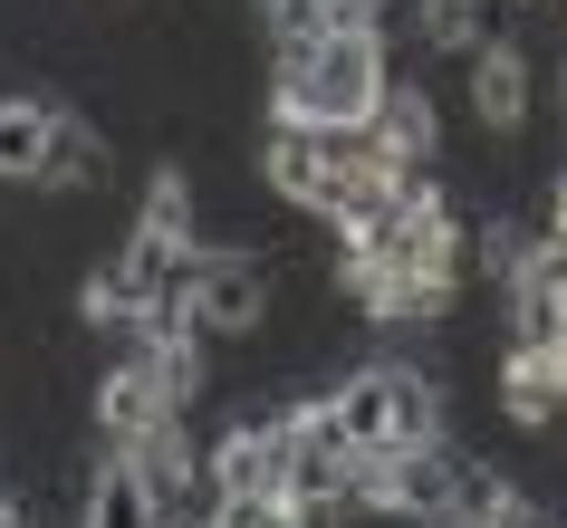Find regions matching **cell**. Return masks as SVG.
<instances>
[{
    "mask_svg": "<svg viewBox=\"0 0 567 528\" xmlns=\"http://www.w3.org/2000/svg\"><path fill=\"white\" fill-rule=\"evenodd\" d=\"M49 135H59V106H49V96H30V87L0 96V183H39Z\"/></svg>",
    "mask_w": 567,
    "mask_h": 528,
    "instance_id": "10",
    "label": "cell"
},
{
    "mask_svg": "<svg viewBox=\"0 0 567 528\" xmlns=\"http://www.w3.org/2000/svg\"><path fill=\"white\" fill-rule=\"evenodd\" d=\"M394 30H328L269 59V125H365L394 87Z\"/></svg>",
    "mask_w": 567,
    "mask_h": 528,
    "instance_id": "1",
    "label": "cell"
},
{
    "mask_svg": "<svg viewBox=\"0 0 567 528\" xmlns=\"http://www.w3.org/2000/svg\"><path fill=\"white\" fill-rule=\"evenodd\" d=\"M0 528H30V509H20V499H10V490H0Z\"/></svg>",
    "mask_w": 567,
    "mask_h": 528,
    "instance_id": "13",
    "label": "cell"
},
{
    "mask_svg": "<svg viewBox=\"0 0 567 528\" xmlns=\"http://www.w3.org/2000/svg\"><path fill=\"white\" fill-rule=\"evenodd\" d=\"M212 528H299V519H289V499H221Z\"/></svg>",
    "mask_w": 567,
    "mask_h": 528,
    "instance_id": "12",
    "label": "cell"
},
{
    "mask_svg": "<svg viewBox=\"0 0 567 528\" xmlns=\"http://www.w3.org/2000/svg\"><path fill=\"white\" fill-rule=\"evenodd\" d=\"M462 116H472L481 145H519V135L538 125V59H529L519 30L481 39L472 59H462Z\"/></svg>",
    "mask_w": 567,
    "mask_h": 528,
    "instance_id": "3",
    "label": "cell"
},
{
    "mask_svg": "<svg viewBox=\"0 0 567 528\" xmlns=\"http://www.w3.org/2000/svg\"><path fill=\"white\" fill-rule=\"evenodd\" d=\"M558 528H567V519H558Z\"/></svg>",
    "mask_w": 567,
    "mask_h": 528,
    "instance_id": "15",
    "label": "cell"
},
{
    "mask_svg": "<svg viewBox=\"0 0 567 528\" xmlns=\"http://www.w3.org/2000/svg\"><path fill=\"white\" fill-rule=\"evenodd\" d=\"M96 442H106V452H135V442L154 433V423H164V394H154V375L145 365H125V355H106V375H96Z\"/></svg>",
    "mask_w": 567,
    "mask_h": 528,
    "instance_id": "9",
    "label": "cell"
},
{
    "mask_svg": "<svg viewBox=\"0 0 567 528\" xmlns=\"http://www.w3.org/2000/svg\"><path fill=\"white\" fill-rule=\"evenodd\" d=\"M183 318L212 355H250L279 327V260L250 240H203L183 269Z\"/></svg>",
    "mask_w": 567,
    "mask_h": 528,
    "instance_id": "2",
    "label": "cell"
},
{
    "mask_svg": "<svg viewBox=\"0 0 567 528\" xmlns=\"http://www.w3.org/2000/svg\"><path fill=\"white\" fill-rule=\"evenodd\" d=\"M164 509H154V490L135 480V462L125 452H106V462L87 470V499H78V528H154Z\"/></svg>",
    "mask_w": 567,
    "mask_h": 528,
    "instance_id": "11",
    "label": "cell"
},
{
    "mask_svg": "<svg viewBox=\"0 0 567 528\" xmlns=\"http://www.w3.org/2000/svg\"><path fill=\"white\" fill-rule=\"evenodd\" d=\"M116 183V145L96 135L78 106H59V135H49V164H39V183L30 193H59V203H96Z\"/></svg>",
    "mask_w": 567,
    "mask_h": 528,
    "instance_id": "8",
    "label": "cell"
},
{
    "mask_svg": "<svg viewBox=\"0 0 567 528\" xmlns=\"http://www.w3.org/2000/svg\"><path fill=\"white\" fill-rule=\"evenodd\" d=\"M125 231L154 240V250H203V174L193 164H154L135 211H125Z\"/></svg>",
    "mask_w": 567,
    "mask_h": 528,
    "instance_id": "7",
    "label": "cell"
},
{
    "mask_svg": "<svg viewBox=\"0 0 567 528\" xmlns=\"http://www.w3.org/2000/svg\"><path fill=\"white\" fill-rule=\"evenodd\" d=\"M558 125H567V59H558Z\"/></svg>",
    "mask_w": 567,
    "mask_h": 528,
    "instance_id": "14",
    "label": "cell"
},
{
    "mask_svg": "<svg viewBox=\"0 0 567 528\" xmlns=\"http://www.w3.org/2000/svg\"><path fill=\"white\" fill-rule=\"evenodd\" d=\"M365 135H375V154H385L394 174H443V164H452V135H443V96L423 87V77H404V68H394V87L375 96Z\"/></svg>",
    "mask_w": 567,
    "mask_h": 528,
    "instance_id": "5",
    "label": "cell"
},
{
    "mask_svg": "<svg viewBox=\"0 0 567 528\" xmlns=\"http://www.w3.org/2000/svg\"><path fill=\"white\" fill-rule=\"evenodd\" d=\"M250 183H260V203H289L308 221V211H318V183H328V145H318V125H269L260 154H250Z\"/></svg>",
    "mask_w": 567,
    "mask_h": 528,
    "instance_id": "6",
    "label": "cell"
},
{
    "mask_svg": "<svg viewBox=\"0 0 567 528\" xmlns=\"http://www.w3.org/2000/svg\"><path fill=\"white\" fill-rule=\"evenodd\" d=\"M203 470L221 499H289V413H240L203 442Z\"/></svg>",
    "mask_w": 567,
    "mask_h": 528,
    "instance_id": "4",
    "label": "cell"
}]
</instances>
